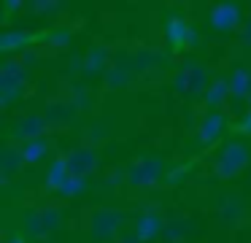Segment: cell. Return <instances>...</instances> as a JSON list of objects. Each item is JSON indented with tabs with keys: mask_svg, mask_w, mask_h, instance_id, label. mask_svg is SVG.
<instances>
[{
	"mask_svg": "<svg viewBox=\"0 0 251 243\" xmlns=\"http://www.w3.org/2000/svg\"><path fill=\"white\" fill-rule=\"evenodd\" d=\"M246 165H249V149L235 140V143L224 146V151L219 154V162H216L213 170H216L219 178H235Z\"/></svg>",
	"mask_w": 251,
	"mask_h": 243,
	"instance_id": "obj_1",
	"label": "cell"
},
{
	"mask_svg": "<svg viewBox=\"0 0 251 243\" xmlns=\"http://www.w3.org/2000/svg\"><path fill=\"white\" fill-rule=\"evenodd\" d=\"M92 238L95 241H108L114 238V232L119 230L122 224V214L119 211H111V208H98L92 214Z\"/></svg>",
	"mask_w": 251,
	"mask_h": 243,
	"instance_id": "obj_2",
	"label": "cell"
},
{
	"mask_svg": "<svg viewBox=\"0 0 251 243\" xmlns=\"http://www.w3.org/2000/svg\"><path fill=\"white\" fill-rule=\"evenodd\" d=\"M65 162H68V170H71L73 178H84L98 167V154L89 146H78V149H73L65 157Z\"/></svg>",
	"mask_w": 251,
	"mask_h": 243,
	"instance_id": "obj_3",
	"label": "cell"
},
{
	"mask_svg": "<svg viewBox=\"0 0 251 243\" xmlns=\"http://www.w3.org/2000/svg\"><path fill=\"white\" fill-rule=\"evenodd\" d=\"M159 176H162V162L159 160H141L127 173L132 187H151V184L159 181Z\"/></svg>",
	"mask_w": 251,
	"mask_h": 243,
	"instance_id": "obj_4",
	"label": "cell"
},
{
	"mask_svg": "<svg viewBox=\"0 0 251 243\" xmlns=\"http://www.w3.org/2000/svg\"><path fill=\"white\" fill-rule=\"evenodd\" d=\"M222 133H224V116L222 113H208V116L200 122V127H197V138H200L202 146L216 143Z\"/></svg>",
	"mask_w": 251,
	"mask_h": 243,
	"instance_id": "obj_5",
	"label": "cell"
},
{
	"mask_svg": "<svg viewBox=\"0 0 251 243\" xmlns=\"http://www.w3.org/2000/svg\"><path fill=\"white\" fill-rule=\"evenodd\" d=\"M176 86L181 92H200L205 86V70L200 65H186L178 73V79H176Z\"/></svg>",
	"mask_w": 251,
	"mask_h": 243,
	"instance_id": "obj_6",
	"label": "cell"
},
{
	"mask_svg": "<svg viewBox=\"0 0 251 243\" xmlns=\"http://www.w3.org/2000/svg\"><path fill=\"white\" fill-rule=\"evenodd\" d=\"M240 22V8L232 3H222L213 8L211 14V25L219 27V30H229V27H235Z\"/></svg>",
	"mask_w": 251,
	"mask_h": 243,
	"instance_id": "obj_7",
	"label": "cell"
},
{
	"mask_svg": "<svg viewBox=\"0 0 251 243\" xmlns=\"http://www.w3.org/2000/svg\"><path fill=\"white\" fill-rule=\"evenodd\" d=\"M25 81V68L17 62H6L3 65V79H0V86H3V95H11L17 86H22Z\"/></svg>",
	"mask_w": 251,
	"mask_h": 243,
	"instance_id": "obj_8",
	"label": "cell"
},
{
	"mask_svg": "<svg viewBox=\"0 0 251 243\" xmlns=\"http://www.w3.org/2000/svg\"><path fill=\"white\" fill-rule=\"evenodd\" d=\"M44 127H46V119L44 116H27L22 124L17 127V138H22V140H35L41 133H44Z\"/></svg>",
	"mask_w": 251,
	"mask_h": 243,
	"instance_id": "obj_9",
	"label": "cell"
},
{
	"mask_svg": "<svg viewBox=\"0 0 251 243\" xmlns=\"http://www.w3.org/2000/svg\"><path fill=\"white\" fill-rule=\"evenodd\" d=\"M68 176H71V170H68V162L65 160H57L54 165H51L49 176H46V184L54 189H65L68 187Z\"/></svg>",
	"mask_w": 251,
	"mask_h": 243,
	"instance_id": "obj_10",
	"label": "cell"
},
{
	"mask_svg": "<svg viewBox=\"0 0 251 243\" xmlns=\"http://www.w3.org/2000/svg\"><path fill=\"white\" fill-rule=\"evenodd\" d=\"M168 38L176 43V46H178V43H184V41H189V43L195 41V35L189 32V27H186V22H184V19H178V16L168 22Z\"/></svg>",
	"mask_w": 251,
	"mask_h": 243,
	"instance_id": "obj_11",
	"label": "cell"
},
{
	"mask_svg": "<svg viewBox=\"0 0 251 243\" xmlns=\"http://www.w3.org/2000/svg\"><path fill=\"white\" fill-rule=\"evenodd\" d=\"M159 230H162V221H159V216H143L141 221H138V238H157Z\"/></svg>",
	"mask_w": 251,
	"mask_h": 243,
	"instance_id": "obj_12",
	"label": "cell"
},
{
	"mask_svg": "<svg viewBox=\"0 0 251 243\" xmlns=\"http://www.w3.org/2000/svg\"><path fill=\"white\" fill-rule=\"evenodd\" d=\"M229 92H232V89H229V84H227V81H216V84H211V86H208L205 103H208L211 108H213V106H222V103H224V97H227Z\"/></svg>",
	"mask_w": 251,
	"mask_h": 243,
	"instance_id": "obj_13",
	"label": "cell"
},
{
	"mask_svg": "<svg viewBox=\"0 0 251 243\" xmlns=\"http://www.w3.org/2000/svg\"><path fill=\"white\" fill-rule=\"evenodd\" d=\"M44 154H46V140H41V138L27 140V143L22 146V157H25V162H38Z\"/></svg>",
	"mask_w": 251,
	"mask_h": 243,
	"instance_id": "obj_14",
	"label": "cell"
},
{
	"mask_svg": "<svg viewBox=\"0 0 251 243\" xmlns=\"http://www.w3.org/2000/svg\"><path fill=\"white\" fill-rule=\"evenodd\" d=\"M249 86H251V76L246 73V70H235L229 89H232L235 95H246V92H249Z\"/></svg>",
	"mask_w": 251,
	"mask_h": 243,
	"instance_id": "obj_15",
	"label": "cell"
},
{
	"mask_svg": "<svg viewBox=\"0 0 251 243\" xmlns=\"http://www.w3.org/2000/svg\"><path fill=\"white\" fill-rule=\"evenodd\" d=\"M100 54H103V52H100V49H95V54H92V59H89V65H87V68H89V70H95V68H100Z\"/></svg>",
	"mask_w": 251,
	"mask_h": 243,
	"instance_id": "obj_16",
	"label": "cell"
},
{
	"mask_svg": "<svg viewBox=\"0 0 251 243\" xmlns=\"http://www.w3.org/2000/svg\"><path fill=\"white\" fill-rule=\"evenodd\" d=\"M243 41H246V43H251V22L243 27Z\"/></svg>",
	"mask_w": 251,
	"mask_h": 243,
	"instance_id": "obj_17",
	"label": "cell"
},
{
	"mask_svg": "<svg viewBox=\"0 0 251 243\" xmlns=\"http://www.w3.org/2000/svg\"><path fill=\"white\" fill-rule=\"evenodd\" d=\"M240 130H243V133H251V113H249V119H246V124H240Z\"/></svg>",
	"mask_w": 251,
	"mask_h": 243,
	"instance_id": "obj_18",
	"label": "cell"
},
{
	"mask_svg": "<svg viewBox=\"0 0 251 243\" xmlns=\"http://www.w3.org/2000/svg\"><path fill=\"white\" fill-rule=\"evenodd\" d=\"M8 243H25V241H22V238H11Z\"/></svg>",
	"mask_w": 251,
	"mask_h": 243,
	"instance_id": "obj_19",
	"label": "cell"
},
{
	"mask_svg": "<svg viewBox=\"0 0 251 243\" xmlns=\"http://www.w3.org/2000/svg\"><path fill=\"white\" fill-rule=\"evenodd\" d=\"M122 243H135V238H132V241H130V238H125V241H122Z\"/></svg>",
	"mask_w": 251,
	"mask_h": 243,
	"instance_id": "obj_20",
	"label": "cell"
}]
</instances>
